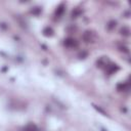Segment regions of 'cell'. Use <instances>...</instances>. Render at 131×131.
Instances as JSON below:
<instances>
[{
    "instance_id": "7",
    "label": "cell",
    "mask_w": 131,
    "mask_h": 131,
    "mask_svg": "<svg viewBox=\"0 0 131 131\" xmlns=\"http://www.w3.org/2000/svg\"><path fill=\"white\" fill-rule=\"evenodd\" d=\"M128 88H129L128 83H119L117 85V89L119 91H125V90H128Z\"/></svg>"
},
{
    "instance_id": "12",
    "label": "cell",
    "mask_w": 131,
    "mask_h": 131,
    "mask_svg": "<svg viewBox=\"0 0 131 131\" xmlns=\"http://www.w3.org/2000/svg\"><path fill=\"white\" fill-rule=\"evenodd\" d=\"M119 50H120V51H123V52H125V53H129V48H128V46H126V45H120V46H119Z\"/></svg>"
},
{
    "instance_id": "15",
    "label": "cell",
    "mask_w": 131,
    "mask_h": 131,
    "mask_svg": "<svg viewBox=\"0 0 131 131\" xmlns=\"http://www.w3.org/2000/svg\"><path fill=\"white\" fill-rule=\"evenodd\" d=\"M93 106H94V108H95V110H97L98 112H100V113H101L102 115L106 116V113H105V112H104V111H103L102 108H100V107H99V106H97V105H93Z\"/></svg>"
},
{
    "instance_id": "2",
    "label": "cell",
    "mask_w": 131,
    "mask_h": 131,
    "mask_svg": "<svg viewBox=\"0 0 131 131\" xmlns=\"http://www.w3.org/2000/svg\"><path fill=\"white\" fill-rule=\"evenodd\" d=\"M63 44L66 45V47H69V48H73V47H76V46L78 45L77 41H76L74 38H72V37H68V38H66Z\"/></svg>"
},
{
    "instance_id": "11",
    "label": "cell",
    "mask_w": 131,
    "mask_h": 131,
    "mask_svg": "<svg viewBox=\"0 0 131 131\" xmlns=\"http://www.w3.org/2000/svg\"><path fill=\"white\" fill-rule=\"evenodd\" d=\"M15 19H17V21L19 23V25H20V27H23L24 29H27V24H26V21L25 20H23L20 17H19V15H16V17H15Z\"/></svg>"
},
{
    "instance_id": "5",
    "label": "cell",
    "mask_w": 131,
    "mask_h": 131,
    "mask_svg": "<svg viewBox=\"0 0 131 131\" xmlns=\"http://www.w3.org/2000/svg\"><path fill=\"white\" fill-rule=\"evenodd\" d=\"M43 35L46 36V37H50L53 35V30L51 27H45L43 29Z\"/></svg>"
},
{
    "instance_id": "14",
    "label": "cell",
    "mask_w": 131,
    "mask_h": 131,
    "mask_svg": "<svg viewBox=\"0 0 131 131\" xmlns=\"http://www.w3.org/2000/svg\"><path fill=\"white\" fill-rule=\"evenodd\" d=\"M31 12H32V13H34V14H36V15H38V14L41 12V9H40V8H38V7H36V8H34Z\"/></svg>"
},
{
    "instance_id": "1",
    "label": "cell",
    "mask_w": 131,
    "mask_h": 131,
    "mask_svg": "<svg viewBox=\"0 0 131 131\" xmlns=\"http://www.w3.org/2000/svg\"><path fill=\"white\" fill-rule=\"evenodd\" d=\"M82 38H83V40L86 42V43H90V42H93L94 41V34H93V32H91V31H86L84 34H83V36H82Z\"/></svg>"
},
{
    "instance_id": "3",
    "label": "cell",
    "mask_w": 131,
    "mask_h": 131,
    "mask_svg": "<svg viewBox=\"0 0 131 131\" xmlns=\"http://www.w3.org/2000/svg\"><path fill=\"white\" fill-rule=\"evenodd\" d=\"M119 71V67H118V64H116V63H112V64H108L107 67H106V72L108 73V74H115L116 72H118Z\"/></svg>"
},
{
    "instance_id": "9",
    "label": "cell",
    "mask_w": 131,
    "mask_h": 131,
    "mask_svg": "<svg viewBox=\"0 0 131 131\" xmlns=\"http://www.w3.org/2000/svg\"><path fill=\"white\" fill-rule=\"evenodd\" d=\"M81 14H82V10L79 9V8H75V9H73V11H72V13H71L72 17H78V16H80Z\"/></svg>"
},
{
    "instance_id": "6",
    "label": "cell",
    "mask_w": 131,
    "mask_h": 131,
    "mask_svg": "<svg viewBox=\"0 0 131 131\" xmlns=\"http://www.w3.org/2000/svg\"><path fill=\"white\" fill-rule=\"evenodd\" d=\"M120 34L123 35V36H125V37H129V36H130V29H129L128 27L124 26L123 28H121V30H120Z\"/></svg>"
},
{
    "instance_id": "13",
    "label": "cell",
    "mask_w": 131,
    "mask_h": 131,
    "mask_svg": "<svg viewBox=\"0 0 131 131\" xmlns=\"http://www.w3.org/2000/svg\"><path fill=\"white\" fill-rule=\"evenodd\" d=\"M87 55H88V53H87V51H81V52H79V54H78V57L80 58V59H84V58H86L87 57Z\"/></svg>"
},
{
    "instance_id": "10",
    "label": "cell",
    "mask_w": 131,
    "mask_h": 131,
    "mask_svg": "<svg viewBox=\"0 0 131 131\" xmlns=\"http://www.w3.org/2000/svg\"><path fill=\"white\" fill-rule=\"evenodd\" d=\"M116 26H117V20L112 19V20H110V21L107 23L106 28H107L108 30H113V29H115V28H116Z\"/></svg>"
},
{
    "instance_id": "8",
    "label": "cell",
    "mask_w": 131,
    "mask_h": 131,
    "mask_svg": "<svg viewBox=\"0 0 131 131\" xmlns=\"http://www.w3.org/2000/svg\"><path fill=\"white\" fill-rule=\"evenodd\" d=\"M24 130L25 131H37L38 129H37V126L35 125V124H28L25 128H24Z\"/></svg>"
},
{
    "instance_id": "4",
    "label": "cell",
    "mask_w": 131,
    "mask_h": 131,
    "mask_svg": "<svg viewBox=\"0 0 131 131\" xmlns=\"http://www.w3.org/2000/svg\"><path fill=\"white\" fill-rule=\"evenodd\" d=\"M63 12H64V5L63 4H60L59 6H57V8L55 10V15L59 17V16H61L63 14Z\"/></svg>"
}]
</instances>
